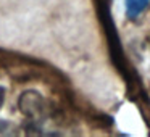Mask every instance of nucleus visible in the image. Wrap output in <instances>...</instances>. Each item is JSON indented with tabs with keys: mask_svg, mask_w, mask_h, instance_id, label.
Returning <instances> with one entry per match:
<instances>
[{
	"mask_svg": "<svg viewBox=\"0 0 150 137\" xmlns=\"http://www.w3.org/2000/svg\"><path fill=\"white\" fill-rule=\"evenodd\" d=\"M20 108L23 110L24 114L34 118L40 116L44 107H42V97L36 92H24L20 98Z\"/></svg>",
	"mask_w": 150,
	"mask_h": 137,
	"instance_id": "1",
	"label": "nucleus"
},
{
	"mask_svg": "<svg viewBox=\"0 0 150 137\" xmlns=\"http://www.w3.org/2000/svg\"><path fill=\"white\" fill-rule=\"evenodd\" d=\"M150 0H124V7H126V16L129 20H137L140 15L145 11L149 7Z\"/></svg>",
	"mask_w": 150,
	"mask_h": 137,
	"instance_id": "2",
	"label": "nucleus"
},
{
	"mask_svg": "<svg viewBox=\"0 0 150 137\" xmlns=\"http://www.w3.org/2000/svg\"><path fill=\"white\" fill-rule=\"evenodd\" d=\"M8 129H10V123L8 121H0V134L8 132Z\"/></svg>",
	"mask_w": 150,
	"mask_h": 137,
	"instance_id": "3",
	"label": "nucleus"
}]
</instances>
